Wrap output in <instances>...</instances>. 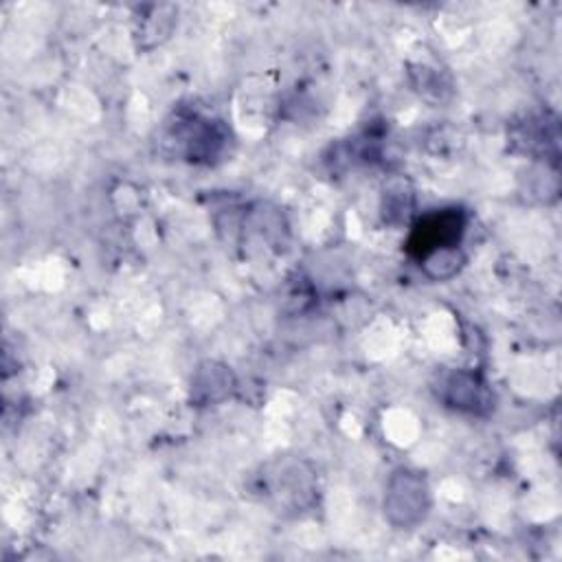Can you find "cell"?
I'll list each match as a JSON object with an SVG mask.
<instances>
[{
  "label": "cell",
  "instance_id": "4",
  "mask_svg": "<svg viewBox=\"0 0 562 562\" xmlns=\"http://www.w3.org/2000/svg\"><path fill=\"white\" fill-rule=\"evenodd\" d=\"M233 389V373L217 364V362H204L193 380V397L200 402H220L224 400Z\"/></svg>",
  "mask_w": 562,
  "mask_h": 562
},
{
  "label": "cell",
  "instance_id": "1",
  "mask_svg": "<svg viewBox=\"0 0 562 562\" xmlns=\"http://www.w3.org/2000/svg\"><path fill=\"white\" fill-rule=\"evenodd\" d=\"M430 509V490L426 479L408 468H400L391 474L384 494V516L395 527L419 525Z\"/></svg>",
  "mask_w": 562,
  "mask_h": 562
},
{
  "label": "cell",
  "instance_id": "2",
  "mask_svg": "<svg viewBox=\"0 0 562 562\" xmlns=\"http://www.w3.org/2000/svg\"><path fill=\"white\" fill-rule=\"evenodd\" d=\"M465 231V217L459 209L432 211L422 217L408 235V252L424 261L435 252L452 250L459 246Z\"/></svg>",
  "mask_w": 562,
  "mask_h": 562
},
{
  "label": "cell",
  "instance_id": "3",
  "mask_svg": "<svg viewBox=\"0 0 562 562\" xmlns=\"http://www.w3.org/2000/svg\"><path fill=\"white\" fill-rule=\"evenodd\" d=\"M443 402L457 411L485 413L492 408V393L487 384L470 371H457L443 382Z\"/></svg>",
  "mask_w": 562,
  "mask_h": 562
}]
</instances>
